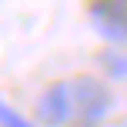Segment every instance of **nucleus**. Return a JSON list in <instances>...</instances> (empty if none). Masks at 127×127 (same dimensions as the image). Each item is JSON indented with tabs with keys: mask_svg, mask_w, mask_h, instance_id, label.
Returning a JSON list of instances; mask_svg holds the SVG:
<instances>
[{
	"mask_svg": "<svg viewBox=\"0 0 127 127\" xmlns=\"http://www.w3.org/2000/svg\"><path fill=\"white\" fill-rule=\"evenodd\" d=\"M70 84V104H74V121L80 127H97L107 121V114L114 110V94L110 87L94 74H80Z\"/></svg>",
	"mask_w": 127,
	"mask_h": 127,
	"instance_id": "f257e3e1",
	"label": "nucleus"
},
{
	"mask_svg": "<svg viewBox=\"0 0 127 127\" xmlns=\"http://www.w3.org/2000/svg\"><path fill=\"white\" fill-rule=\"evenodd\" d=\"M87 13L107 44H127V0H90Z\"/></svg>",
	"mask_w": 127,
	"mask_h": 127,
	"instance_id": "f03ea898",
	"label": "nucleus"
},
{
	"mask_svg": "<svg viewBox=\"0 0 127 127\" xmlns=\"http://www.w3.org/2000/svg\"><path fill=\"white\" fill-rule=\"evenodd\" d=\"M74 121V104H70V84L57 80L40 94L37 100V124L40 127H64Z\"/></svg>",
	"mask_w": 127,
	"mask_h": 127,
	"instance_id": "7ed1b4c3",
	"label": "nucleus"
},
{
	"mask_svg": "<svg viewBox=\"0 0 127 127\" xmlns=\"http://www.w3.org/2000/svg\"><path fill=\"white\" fill-rule=\"evenodd\" d=\"M100 67L114 80H127V50H104L100 54Z\"/></svg>",
	"mask_w": 127,
	"mask_h": 127,
	"instance_id": "20e7f679",
	"label": "nucleus"
},
{
	"mask_svg": "<svg viewBox=\"0 0 127 127\" xmlns=\"http://www.w3.org/2000/svg\"><path fill=\"white\" fill-rule=\"evenodd\" d=\"M0 127H37V124H30L24 114H17L7 100H0Z\"/></svg>",
	"mask_w": 127,
	"mask_h": 127,
	"instance_id": "39448f33",
	"label": "nucleus"
}]
</instances>
